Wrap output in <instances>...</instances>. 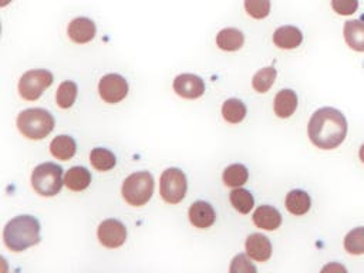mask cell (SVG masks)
I'll return each mask as SVG.
<instances>
[{"instance_id": "6da1fadb", "label": "cell", "mask_w": 364, "mask_h": 273, "mask_svg": "<svg viewBox=\"0 0 364 273\" xmlns=\"http://www.w3.org/2000/svg\"><path fill=\"white\" fill-rule=\"evenodd\" d=\"M307 132L313 145L320 149H333L347 135V119L341 111L333 107H323L313 112Z\"/></svg>"}, {"instance_id": "7a4b0ae2", "label": "cell", "mask_w": 364, "mask_h": 273, "mask_svg": "<svg viewBox=\"0 0 364 273\" xmlns=\"http://www.w3.org/2000/svg\"><path fill=\"white\" fill-rule=\"evenodd\" d=\"M3 240L11 252H23L40 242V222L31 215H18L6 223Z\"/></svg>"}, {"instance_id": "3957f363", "label": "cell", "mask_w": 364, "mask_h": 273, "mask_svg": "<svg viewBox=\"0 0 364 273\" xmlns=\"http://www.w3.org/2000/svg\"><path fill=\"white\" fill-rule=\"evenodd\" d=\"M18 131L27 139L40 141L54 129V117L43 108L23 109L16 119Z\"/></svg>"}, {"instance_id": "277c9868", "label": "cell", "mask_w": 364, "mask_h": 273, "mask_svg": "<svg viewBox=\"0 0 364 273\" xmlns=\"http://www.w3.org/2000/svg\"><path fill=\"white\" fill-rule=\"evenodd\" d=\"M121 193L131 206H144L152 198L154 178L148 171L134 172L122 182Z\"/></svg>"}, {"instance_id": "5b68a950", "label": "cell", "mask_w": 364, "mask_h": 273, "mask_svg": "<svg viewBox=\"0 0 364 273\" xmlns=\"http://www.w3.org/2000/svg\"><path fill=\"white\" fill-rule=\"evenodd\" d=\"M63 183V168L54 162L40 164L31 172V186L40 196H55Z\"/></svg>"}, {"instance_id": "8992f818", "label": "cell", "mask_w": 364, "mask_h": 273, "mask_svg": "<svg viewBox=\"0 0 364 273\" xmlns=\"http://www.w3.org/2000/svg\"><path fill=\"white\" fill-rule=\"evenodd\" d=\"M53 81L54 77L48 70H28L18 80V94L23 100L36 101L53 84Z\"/></svg>"}, {"instance_id": "52a82bcc", "label": "cell", "mask_w": 364, "mask_h": 273, "mask_svg": "<svg viewBox=\"0 0 364 273\" xmlns=\"http://www.w3.org/2000/svg\"><path fill=\"white\" fill-rule=\"evenodd\" d=\"M188 189L186 175L179 168H166L159 178V193L166 203H179Z\"/></svg>"}, {"instance_id": "ba28073f", "label": "cell", "mask_w": 364, "mask_h": 273, "mask_svg": "<svg viewBox=\"0 0 364 273\" xmlns=\"http://www.w3.org/2000/svg\"><path fill=\"white\" fill-rule=\"evenodd\" d=\"M98 94L107 104H117L128 95V82L119 74H105L98 82Z\"/></svg>"}, {"instance_id": "9c48e42d", "label": "cell", "mask_w": 364, "mask_h": 273, "mask_svg": "<svg viewBox=\"0 0 364 273\" xmlns=\"http://www.w3.org/2000/svg\"><path fill=\"white\" fill-rule=\"evenodd\" d=\"M97 237L102 246L117 249L127 240V228L118 219H105L97 228Z\"/></svg>"}, {"instance_id": "30bf717a", "label": "cell", "mask_w": 364, "mask_h": 273, "mask_svg": "<svg viewBox=\"0 0 364 273\" xmlns=\"http://www.w3.org/2000/svg\"><path fill=\"white\" fill-rule=\"evenodd\" d=\"M173 91L186 100H196L203 95L205 92V82L203 80L191 73H183L175 77L173 80Z\"/></svg>"}, {"instance_id": "8fae6325", "label": "cell", "mask_w": 364, "mask_h": 273, "mask_svg": "<svg viewBox=\"0 0 364 273\" xmlns=\"http://www.w3.org/2000/svg\"><path fill=\"white\" fill-rule=\"evenodd\" d=\"M189 222L198 229H208L216 220V212L209 202L196 200L189 206L188 210Z\"/></svg>"}, {"instance_id": "7c38bea8", "label": "cell", "mask_w": 364, "mask_h": 273, "mask_svg": "<svg viewBox=\"0 0 364 273\" xmlns=\"http://www.w3.org/2000/svg\"><path fill=\"white\" fill-rule=\"evenodd\" d=\"M97 33L95 23L88 17H75L71 20L67 28V34L71 41L77 44H85L90 43Z\"/></svg>"}, {"instance_id": "4fadbf2b", "label": "cell", "mask_w": 364, "mask_h": 273, "mask_svg": "<svg viewBox=\"0 0 364 273\" xmlns=\"http://www.w3.org/2000/svg\"><path fill=\"white\" fill-rule=\"evenodd\" d=\"M246 255L256 262H266L272 256V243L267 236L262 233H252L245 242Z\"/></svg>"}, {"instance_id": "5bb4252c", "label": "cell", "mask_w": 364, "mask_h": 273, "mask_svg": "<svg viewBox=\"0 0 364 273\" xmlns=\"http://www.w3.org/2000/svg\"><path fill=\"white\" fill-rule=\"evenodd\" d=\"M303 41V33L300 28L294 26H282L277 27L273 33V43L279 48L283 50H293L299 47Z\"/></svg>"}, {"instance_id": "9a60e30c", "label": "cell", "mask_w": 364, "mask_h": 273, "mask_svg": "<svg viewBox=\"0 0 364 273\" xmlns=\"http://www.w3.org/2000/svg\"><path fill=\"white\" fill-rule=\"evenodd\" d=\"M253 223L264 230H276L282 225V215L280 212L270 206L262 205L253 212Z\"/></svg>"}, {"instance_id": "2e32d148", "label": "cell", "mask_w": 364, "mask_h": 273, "mask_svg": "<svg viewBox=\"0 0 364 273\" xmlns=\"http://www.w3.org/2000/svg\"><path fill=\"white\" fill-rule=\"evenodd\" d=\"M296 108H297V95L293 90L284 88L276 94L273 101V109L279 118L291 117Z\"/></svg>"}, {"instance_id": "e0dca14e", "label": "cell", "mask_w": 364, "mask_h": 273, "mask_svg": "<svg viewBox=\"0 0 364 273\" xmlns=\"http://www.w3.org/2000/svg\"><path fill=\"white\" fill-rule=\"evenodd\" d=\"M245 43V36L235 27L222 28L216 34V46L223 51H237Z\"/></svg>"}, {"instance_id": "ac0fdd59", "label": "cell", "mask_w": 364, "mask_h": 273, "mask_svg": "<svg viewBox=\"0 0 364 273\" xmlns=\"http://www.w3.org/2000/svg\"><path fill=\"white\" fill-rule=\"evenodd\" d=\"M284 205H286V209L291 215L301 216L310 210L311 199L307 192H304L301 189H293L286 195Z\"/></svg>"}, {"instance_id": "d6986e66", "label": "cell", "mask_w": 364, "mask_h": 273, "mask_svg": "<svg viewBox=\"0 0 364 273\" xmlns=\"http://www.w3.org/2000/svg\"><path fill=\"white\" fill-rule=\"evenodd\" d=\"M77 151V144L75 139L70 135H57L51 142H50V152L54 158L60 161H68L75 155Z\"/></svg>"}, {"instance_id": "ffe728a7", "label": "cell", "mask_w": 364, "mask_h": 273, "mask_svg": "<svg viewBox=\"0 0 364 273\" xmlns=\"http://www.w3.org/2000/svg\"><path fill=\"white\" fill-rule=\"evenodd\" d=\"M91 183V173L85 166H73L64 175V185L74 192L87 189Z\"/></svg>"}, {"instance_id": "44dd1931", "label": "cell", "mask_w": 364, "mask_h": 273, "mask_svg": "<svg viewBox=\"0 0 364 273\" xmlns=\"http://www.w3.org/2000/svg\"><path fill=\"white\" fill-rule=\"evenodd\" d=\"M347 46L355 51H364V21L348 20L343 28Z\"/></svg>"}, {"instance_id": "7402d4cb", "label": "cell", "mask_w": 364, "mask_h": 273, "mask_svg": "<svg viewBox=\"0 0 364 273\" xmlns=\"http://www.w3.org/2000/svg\"><path fill=\"white\" fill-rule=\"evenodd\" d=\"M247 108L239 98H228L222 104V117L229 124H239L245 119Z\"/></svg>"}, {"instance_id": "603a6c76", "label": "cell", "mask_w": 364, "mask_h": 273, "mask_svg": "<svg viewBox=\"0 0 364 273\" xmlns=\"http://www.w3.org/2000/svg\"><path fill=\"white\" fill-rule=\"evenodd\" d=\"M223 183L230 188H239L249 179V171L243 164H232L223 169Z\"/></svg>"}, {"instance_id": "cb8c5ba5", "label": "cell", "mask_w": 364, "mask_h": 273, "mask_svg": "<svg viewBox=\"0 0 364 273\" xmlns=\"http://www.w3.org/2000/svg\"><path fill=\"white\" fill-rule=\"evenodd\" d=\"M90 162L97 171L107 172L117 165V158L109 149L97 146L90 152Z\"/></svg>"}, {"instance_id": "d4e9b609", "label": "cell", "mask_w": 364, "mask_h": 273, "mask_svg": "<svg viewBox=\"0 0 364 273\" xmlns=\"http://www.w3.org/2000/svg\"><path fill=\"white\" fill-rule=\"evenodd\" d=\"M77 94H78V87L74 81H70V80L63 81L57 88L55 102L60 108L67 109V108L73 107V104L75 102Z\"/></svg>"}, {"instance_id": "484cf974", "label": "cell", "mask_w": 364, "mask_h": 273, "mask_svg": "<svg viewBox=\"0 0 364 273\" xmlns=\"http://www.w3.org/2000/svg\"><path fill=\"white\" fill-rule=\"evenodd\" d=\"M229 199H230V203L232 206L239 212V213H243V215H247L253 205H255V199H253V195L247 191V189H243V188H235L230 195H229Z\"/></svg>"}, {"instance_id": "4316f807", "label": "cell", "mask_w": 364, "mask_h": 273, "mask_svg": "<svg viewBox=\"0 0 364 273\" xmlns=\"http://www.w3.org/2000/svg\"><path fill=\"white\" fill-rule=\"evenodd\" d=\"M277 71L274 67H264L262 70H259L253 78H252V87L256 92L259 94H264L270 90V87L274 84Z\"/></svg>"}, {"instance_id": "83f0119b", "label": "cell", "mask_w": 364, "mask_h": 273, "mask_svg": "<svg viewBox=\"0 0 364 273\" xmlns=\"http://www.w3.org/2000/svg\"><path fill=\"white\" fill-rule=\"evenodd\" d=\"M344 249L350 255L364 253V226L354 228L344 237Z\"/></svg>"}, {"instance_id": "f1b7e54d", "label": "cell", "mask_w": 364, "mask_h": 273, "mask_svg": "<svg viewBox=\"0 0 364 273\" xmlns=\"http://www.w3.org/2000/svg\"><path fill=\"white\" fill-rule=\"evenodd\" d=\"M245 10L250 17L262 20L270 13V0H245Z\"/></svg>"}, {"instance_id": "f546056e", "label": "cell", "mask_w": 364, "mask_h": 273, "mask_svg": "<svg viewBox=\"0 0 364 273\" xmlns=\"http://www.w3.org/2000/svg\"><path fill=\"white\" fill-rule=\"evenodd\" d=\"M230 273H256V267L255 264L250 263V260L246 257V255L239 253L232 259L230 267H229Z\"/></svg>"}, {"instance_id": "4dcf8cb0", "label": "cell", "mask_w": 364, "mask_h": 273, "mask_svg": "<svg viewBox=\"0 0 364 273\" xmlns=\"http://www.w3.org/2000/svg\"><path fill=\"white\" fill-rule=\"evenodd\" d=\"M331 7L340 16H350L357 11L358 0H331Z\"/></svg>"}, {"instance_id": "1f68e13d", "label": "cell", "mask_w": 364, "mask_h": 273, "mask_svg": "<svg viewBox=\"0 0 364 273\" xmlns=\"http://www.w3.org/2000/svg\"><path fill=\"white\" fill-rule=\"evenodd\" d=\"M358 155H360V159H361V162L364 164V144L360 146V151H358Z\"/></svg>"}, {"instance_id": "d6a6232c", "label": "cell", "mask_w": 364, "mask_h": 273, "mask_svg": "<svg viewBox=\"0 0 364 273\" xmlns=\"http://www.w3.org/2000/svg\"><path fill=\"white\" fill-rule=\"evenodd\" d=\"M9 1H10V0H1V1H0V6L3 7V6H6Z\"/></svg>"}]
</instances>
